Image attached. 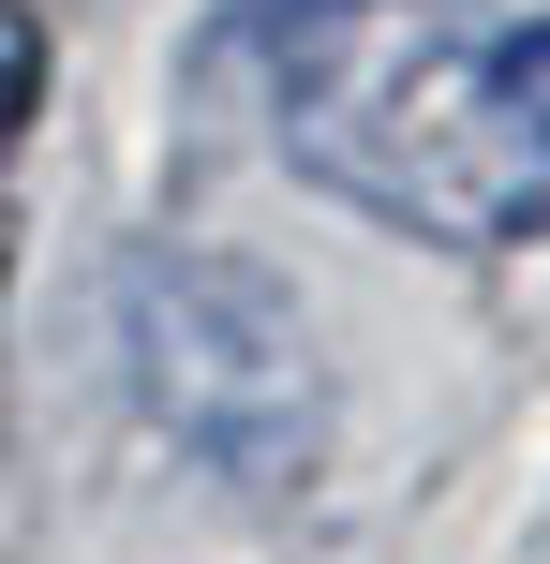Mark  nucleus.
<instances>
[{
    "instance_id": "nucleus-2",
    "label": "nucleus",
    "mask_w": 550,
    "mask_h": 564,
    "mask_svg": "<svg viewBox=\"0 0 550 564\" xmlns=\"http://www.w3.org/2000/svg\"><path fill=\"white\" fill-rule=\"evenodd\" d=\"M119 327H134V387H149V416H164L208 476L283 490L298 460L327 446L313 312H298L268 268H238V253H149L134 297H119Z\"/></svg>"
},
{
    "instance_id": "nucleus-3",
    "label": "nucleus",
    "mask_w": 550,
    "mask_h": 564,
    "mask_svg": "<svg viewBox=\"0 0 550 564\" xmlns=\"http://www.w3.org/2000/svg\"><path fill=\"white\" fill-rule=\"evenodd\" d=\"M30 105H45V15H30V0H0V149L30 134Z\"/></svg>"
},
{
    "instance_id": "nucleus-1",
    "label": "nucleus",
    "mask_w": 550,
    "mask_h": 564,
    "mask_svg": "<svg viewBox=\"0 0 550 564\" xmlns=\"http://www.w3.org/2000/svg\"><path fill=\"white\" fill-rule=\"evenodd\" d=\"M283 149L432 253H521L550 224V0H343Z\"/></svg>"
}]
</instances>
